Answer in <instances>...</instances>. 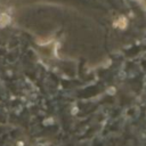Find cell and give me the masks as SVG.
Listing matches in <instances>:
<instances>
[{
	"label": "cell",
	"instance_id": "obj_1",
	"mask_svg": "<svg viewBox=\"0 0 146 146\" xmlns=\"http://www.w3.org/2000/svg\"><path fill=\"white\" fill-rule=\"evenodd\" d=\"M0 21L2 22V25H3V24H7V23L9 22V17H8L6 14H1V15H0Z\"/></svg>",
	"mask_w": 146,
	"mask_h": 146
}]
</instances>
